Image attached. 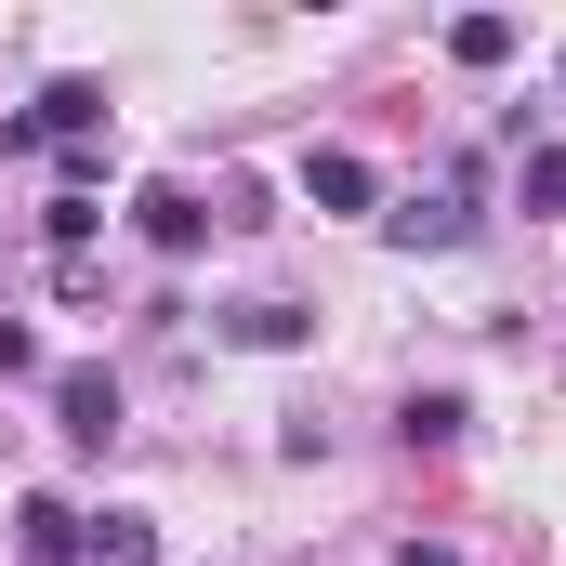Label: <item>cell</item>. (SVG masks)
<instances>
[{
	"label": "cell",
	"mask_w": 566,
	"mask_h": 566,
	"mask_svg": "<svg viewBox=\"0 0 566 566\" xmlns=\"http://www.w3.org/2000/svg\"><path fill=\"white\" fill-rule=\"evenodd\" d=\"M461 422H474L461 396H409V409H396V434H409V448H461Z\"/></svg>",
	"instance_id": "cell-11"
},
{
	"label": "cell",
	"mask_w": 566,
	"mask_h": 566,
	"mask_svg": "<svg viewBox=\"0 0 566 566\" xmlns=\"http://www.w3.org/2000/svg\"><path fill=\"white\" fill-rule=\"evenodd\" d=\"M13 554L27 566H80V514L66 501H13Z\"/></svg>",
	"instance_id": "cell-8"
},
{
	"label": "cell",
	"mask_w": 566,
	"mask_h": 566,
	"mask_svg": "<svg viewBox=\"0 0 566 566\" xmlns=\"http://www.w3.org/2000/svg\"><path fill=\"white\" fill-rule=\"evenodd\" d=\"M133 211H145V251H171V264H185V251H198V238H211V211H198V198H185V185H145Z\"/></svg>",
	"instance_id": "cell-6"
},
{
	"label": "cell",
	"mask_w": 566,
	"mask_h": 566,
	"mask_svg": "<svg viewBox=\"0 0 566 566\" xmlns=\"http://www.w3.org/2000/svg\"><path fill=\"white\" fill-rule=\"evenodd\" d=\"M53 422H66V448H106L119 434V369H93V356L53 369Z\"/></svg>",
	"instance_id": "cell-2"
},
{
	"label": "cell",
	"mask_w": 566,
	"mask_h": 566,
	"mask_svg": "<svg viewBox=\"0 0 566 566\" xmlns=\"http://www.w3.org/2000/svg\"><path fill=\"white\" fill-rule=\"evenodd\" d=\"M514 40H527L514 13H461V27H448V66H474V80H488V66H514Z\"/></svg>",
	"instance_id": "cell-9"
},
{
	"label": "cell",
	"mask_w": 566,
	"mask_h": 566,
	"mask_svg": "<svg viewBox=\"0 0 566 566\" xmlns=\"http://www.w3.org/2000/svg\"><path fill=\"white\" fill-rule=\"evenodd\" d=\"M224 343H251V356H303V343H316V316H303V303H238V316H224Z\"/></svg>",
	"instance_id": "cell-7"
},
{
	"label": "cell",
	"mask_w": 566,
	"mask_h": 566,
	"mask_svg": "<svg viewBox=\"0 0 566 566\" xmlns=\"http://www.w3.org/2000/svg\"><path fill=\"white\" fill-rule=\"evenodd\" d=\"M80 566H158V527L106 501V514H80Z\"/></svg>",
	"instance_id": "cell-5"
},
{
	"label": "cell",
	"mask_w": 566,
	"mask_h": 566,
	"mask_svg": "<svg viewBox=\"0 0 566 566\" xmlns=\"http://www.w3.org/2000/svg\"><path fill=\"white\" fill-rule=\"evenodd\" d=\"M382 238H396V251H461V238H474V198H461V185H448V198H409V211H382Z\"/></svg>",
	"instance_id": "cell-4"
},
{
	"label": "cell",
	"mask_w": 566,
	"mask_h": 566,
	"mask_svg": "<svg viewBox=\"0 0 566 566\" xmlns=\"http://www.w3.org/2000/svg\"><path fill=\"white\" fill-rule=\"evenodd\" d=\"M514 198H527V224H566V145H527L514 158Z\"/></svg>",
	"instance_id": "cell-10"
},
{
	"label": "cell",
	"mask_w": 566,
	"mask_h": 566,
	"mask_svg": "<svg viewBox=\"0 0 566 566\" xmlns=\"http://www.w3.org/2000/svg\"><path fill=\"white\" fill-rule=\"evenodd\" d=\"M27 369H40V343H27V329L0 316V382H27Z\"/></svg>",
	"instance_id": "cell-12"
},
{
	"label": "cell",
	"mask_w": 566,
	"mask_h": 566,
	"mask_svg": "<svg viewBox=\"0 0 566 566\" xmlns=\"http://www.w3.org/2000/svg\"><path fill=\"white\" fill-rule=\"evenodd\" d=\"M93 133H106V80H40V106L0 119L13 158H27V145H93Z\"/></svg>",
	"instance_id": "cell-1"
},
{
	"label": "cell",
	"mask_w": 566,
	"mask_h": 566,
	"mask_svg": "<svg viewBox=\"0 0 566 566\" xmlns=\"http://www.w3.org/2000/svg\"><path fill=\"white\" fill-rule=\"evenodd\" d=\"M303 198H316V211H369V198H382V171H369L356 145H303Z\"/></svg>",
	"instance_id": "cell-3"
},
{
	"label": "cell",
	"mask_w": 566,
	"mask_h": 566,
	"mask_svg": "<svg viewBox=\"0 0 566 566\" xmlns=\"http://www.w3.org/2000/svg\"><path fill=\"white\" fill-rule=\"evenodd\" d=\"M396 566H461V554H448V541H409V554H396Z\"/></svg>",
	"instance_id": "cell-13"
}]
</instances>
